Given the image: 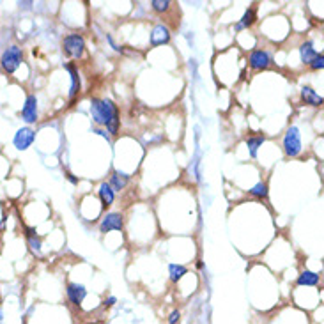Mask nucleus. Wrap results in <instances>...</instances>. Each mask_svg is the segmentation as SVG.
Segmentation results:
<instances>
[{
  "mask_svg": "<svg viewBox=\"0 0 324 324\" xmlns=\"http://www.w3.org/2000/svg\"><path fill=\"white\" fill-rule=\"evenodd\" d=\"M91 114H93V121L99 126H106L108 133L117 135L119 131V112L117 106L110 99H97L94 97L91 101Z\"/></svg>",
  "mask_w": 324,
  "mask_h": 324,
  "instance_id": "nucleus-1",
  "label": "nucleus"
},
{
  "mask_svg": "<svg viewBox=\"0 0 324 324\" xmlns=\"http://www.w3.org/2000/svg\"><path fill=\"white\" fill-rule=\"evenodd\" d=\"M21 62H23V51H21V48L16 46V45L5 48L2 57H0V66H2V69H4L7 75H13V73L20 68Z\"/></svg>",
  "mask_w": 324,
  "mask_h": 324,
  "instance_id": "nucleus-2",
  "label": "nucleus"
},
{
  "mask_svg": "<svg viewBox=\"0 0 324 324\" xmlns=\"http://www.w3.org/2000/svg\"><path fill=\"white\" fill-rule=\"evenodd\" d=\"M283 151L289 158H296L301 152V133L296 126H290L283 137Z\"/></svg>",
  "mask_w": 324,
  "mask_h": 324,
  "instance_id": "nucleus-3",
  "label": "nucleus"
},
{
  "mask_svg": "<svg viewBox=\"0 0 324 324\" xmlns=\"http://www.w3.org/2000/svg\"><path fill=\"white\" fill-rule=\"evenodd\" d=\"M64 51L73 57V59H80L85 51V41L80 34H69L64 38Z\"/></svg>",
  "mask_w": 324,
  "mask_h": 324,
  "instance_id": "nucleus-4",
  "label": "nucleus"
},
{
  "mask_svg": "<svg viewBox=\"0 0 324 324\" xmlns=\"http://www.w3.org/2000/svg\"><path fill=\"white\" fill-rule=\"evenodd\" d=\"M271 62H273V57H271L270 51L266 50H253L248 57L250 68L255 69V71H262V69L270 68Z\"/></svg>",
  "mask_w": 324,
  "mask_h": 324,
  "instance_id": "nucleus-5",
  "label": "nucleus"
},
{
  "mask_svg": "<svg viewBox=\"0 0 324 324\" xmlns=\"http://www.w3.org/2000/svg\"><path fill=\"white\" fill-rule=\"evenodd\" d=\"M34 139H36V131L32 130V128H21V130L16 131L13 143L18 151H25V149H29L30 145H32Z\"/></svg>",
  "mask_w": 324,
  "mask_h": 324,
  "instance_id": "nucleus-6",
  "label": "nucleus"
},
{
  "mask_svg": "<svg viewBox=\"0 0 324 324\" xmlns=\"http://www.w3.org/2000/svg\"><path fill=\"white\" fill-rule=\"evenodd\" d=\"M21 119L27 122V124H34L38 121V97L34 94H29L23 103V108H21Z\"/></svg>",
  "mask_w": 324,
  "mask_h": 324,
  "instance_id": "nucleus-7",
  "label": "nucleus"
},
{
  "mask_svg": "<svg viewBox=\"0 0 324 324\" xmlns=\"http://www.w3.org/2000/svg\"><path fill=\"white\" fill-rule=\"evenodd\" d=\"M66 294H68V299L71 301L73 305L80 307L82 301H84L85 296H87V289H85V287L82 285V283L69 282L68 285H66Z\"/></svg>",
  "mask_w": 324,
  "mask_h": 324,
  "instance_id": "nucleus-8",
  "label": "nucleus"
},
{
  "mask_svg": "<svg viewBox=\"0 0 324 324\" xmlns=\"http://www.w3.org/2000/svg\"><path fill=\"white\" fill-rule=\"evenodd\" d=\"M124 227V220H122V215L119 213H108V215L103 218L101 225H99V231L101 232H110V231H122Z\"/></svg>",
  "mask_w": 324,
  "mask_h": 324,
  "instance_id": "nucleus-9",
  "label": "nucleus"
},
{
  "mask_svg": "<svg viewBox=\"0 0 324 324\" xmlns=\"http://www.w3.org/2000/svg\"><path fill=\"white\" fill-rule=\"evenodd\" d=\"M170 41V30L165 25H158L152 29L151 32V45L152 46H160V45H165V43Z\"/></svg>",
  "mask_w": 324,
  "mask_h": 324,
  "instance_id": "nucleus-10",
  "label": "nucleus"
},
{
  "mask_svg": "<svg viewBox=\"0 0 324 324\" xmlns=\"http://www.w3.org/2000/svg\"><path fill=\"white\" fill-rule=\"evenodd\" d=\"M128 181H130V176L119 172V170H114V172H112V176H110V183H108V185L112 186V189H114V191H121V189L126 188Z\"/></svg>",
  "mask_w": 324,
  "mask_h": 324,
  "instance_id": "nucleus-11",
  "label": "nucleus"
},
{
  "mask_svg": "<svg viewBox=\"0 0 324 324\" xmlns=\"http://www.w3.org/2000/svg\"><path fill=\"white\" fill-rule=\"evenodd\" d=\"M97 195H99V198H101V202H103V206H105V207H108V206L114 204L115 191L112 189V186H110L108 183H101V185H99Z\"/></svg>",
  "mask_w": 324,
  "mask_h": 324,
  "instance_id": "nucleus-12",
  "label": "nucleus"
},
{
  "mask_svg": "<svg viewBox=\"0 0 324 324\" xmlns=\"http://www.w3.org/2000/svg\"><path fill=\"white\" fill-rule=\"evenodd\" d=\"M301 97H303L305 105H310V106H321V105H323V97H321L312 87H303V89H301Z\"/></svg>",
  "mask_w": 324,
  "mask_h": 324,
  "instance_id": "nucleus-13",
  "label": "nucleus"
},
{
  "mask_svg": "<svg viewBox=\"0 0 324 324\" xmlns=\"http://www.w3.org/2000/svg\"><path fill=\"white\" fill-rule=\"evenodd\" d=\"M255 20H257V7L255 5H252V7L243 14V18L236 23V30L248 29V27H252L253 23H255Z\"/></svg>",
  "mask_w": 324,
  "mask_h": 324,
  "instance_id": "nucleus-14",
  "label": "nucleus"
},
{
  "mask_svg": "<svg viewBox=\"0 0 324 324\" xmlns=\"http://www.w3.org/2000/svg\"><path fill=\"white\" fill-rule=\"evenodd\" d=\"M66 69L71 73V91H69V97L75 99L76 94L80 93V78H78V73H76L73 64H66Z\"/></svg>",
  "mask_w": 324,
  "mask_h": 324,
  "instance_id": "nucleus-15",
  "label": "nucleus"
},
{
  "mask_svg": "<svg viewBox=\"0 0 324 324\" xmlns=\"http://www.w3.org/2000/svg\"><path fill=\"white\" fill-rule=\"evenodd\" d=\"M319 283V275L314 271H301L298 277V285H317Z\"/></svg>",
  "mask_w": 324,
  "mask_h": 324,
  "instance_id": "nucleus-16",
  "label": "nucleus"
},
{
  "mask_svg": "<svg viewBox=\"0 0 324 324\" xmlns=\"http://www.w3.org/2000/svg\"><path fill=\"white\" fill-rule=\"evenodd\" d=\"M299 53H301V62L303 64H310L312 62V59L317 55V51L314 50V45H312L310 41H307V43H303L301 45V48H299Z\"/></svg>",
  "mask_w": 324,
  "mask_h": 324,
  "instance_id": "nucleus-17",
  "label": "nucleus"
},
{
  "mask_svg": "<svg viewBox=\"0 0 324 324\" xmlns=\"http://www.w3.org/2000/svg\"><path fill=\"white\" fill-rule=\"evenodd\" d=\"M266 137L264 135H259V137H248L246 139V147H248V152L252 158H257V151L261 147L262 143H264Z\"/></svg>",
  "mask_w": 324,
  "mask_h": 324,
  "instance_id": "nucleus-18",
  "label": "nucleus"
},
{
  "mask_svg": "<svg viewBox=\"0 0 324 324\" xmlns=\"http://www.w3.org/2000/svg\"><path fill=\"white\" fill-rule=\"evenodd\" d=\"M188 273V270H186L185 266H181V264H170L169 266V275H170V280H172L174 283L176 282H179L185 275Z\"/></svg>",
  "mask_w": 324,
  "mask_h": 324,
  "instance_id": "nucleus-19",
  "label": "nucleus"
},
{
  "mask_svg": "<svg viewBox=\"0 0 324 324\" xmlns=\"http://www.w3.org/2000/svg\"><path fill=\"white\" fill-rule=\"evenodd\" d=\"M268 193H270V191H268V185H266V183H257L255 186H253L252 189H250V195H253V197H257V198H268Z\"/></svg>",
  "mask_w": 324,
  "mask_h": 324,
  "instance_id": "nucleus-20",
  "label": "nucleus"
},
{
  "mask_svg": "<svg viewBox=\"0 0 324 324\" xmlns=\"http://www.w3.org/2000/svg\"><path fill=\"white\" fill-rule=\"evenodd\" d=\"M27 243H29L30 252L41 253V246H43V243H41V237H39V236H30V237H27Z\"/></svg>",
  "mask_w": 324,
  "mask_h": 324,
  "instance_id": "nucleus-21",
  "label": "nucleus"
},
{
  "mask_svg": "<svg viewBox=\"0 0 324 324\" xmlns=\"http://www.w3.org/2000/svg\"><path fill=\"white\" fill-rule=\"evenodd\" d=\"M151 5L154 11H158V13H165V11H169V7H170V0H152Z\"/></svg>",
  "mask_w": 324,
  "mask_h": 324,
  "instance_id": "nucleus-22",
  "label": "nucleus"
},
{
  "mask_svg": "<svg viewBox=\"0 0 324 324\" xmlns=\"http://www.w3.org/2000/svg\"><path fill=\"white\" fill-rule=\"evenodd\" d=\"M314 71H319V69H323L324 68V55L323 53H317L314 59H312V62L308 64Z\"/></svg>",
  "mask_w": 324,
  "mask_h": 324,
  "instance_id": "nucleus-23",
  "label": "nucleus"
},
{
  "mask_svg": "<svg viewBox=\"0 0 324 324\" xmlns=\"http://www.w3.org/2000/svg\"><path fill=\"white\" fill-rule=\"evenodd\" d=\"M179 319H181V312L179 310H172L169 316V324H177L179 323Z\"/></svg>",
  "mask_w": 324,
  "mask_h": 324,
  "instance_id": "nucleus-24",
  "label": "nucleus"
},
{
  "mask_svg": "<svg viewBox=\"0 0 324 324\" xmlns=\"http://www.w3.org/2000/svg\"><path fill=\"white\" fill-rule=\"evenodd\" d=\"M115 303H117V298H115V296H110V298L105 299L106 307H112V305H115Z\"/></svg>",
  "mask_w": 324,
  "mask_h": 324,
  "instance_id": "nucleus-25",
  "label": "nucleus"
},
{
  "mask_svg": "<svg viewBox=\"0 0 324 324\" xmlns=\"http://www.w3.org/2000/svg\"><path fill=\"white\" fill-rule=\"evenodd\" d=\"M94 133H97V135H99V137H103V139L110 140V137L106 135V131H103V130H96V131H94Z\"/></svg>",
  "mask_w": 324,
  "mask_h": 324,
  "instance_id": "nucleus-26",
  "label": "nucleus"
},
{
  "mask_svg": "<svg viewBox=\"0 0 324 324\" xmlns=\"http://www.w3.org/2000/svg\"><path fill=\"white\" fill-rule=\"evenodd\" d=\"M66 176H68V179L73 183V185H76V183H78V181H76V179H75V177H73V174H69V172H68V174H66Z\"/></svg>",
  "mask_w": 324,
  "mask_h": 324,
  "instance_id": "nucleus-27",
  "label": "nucleus"
}]
</instances>
